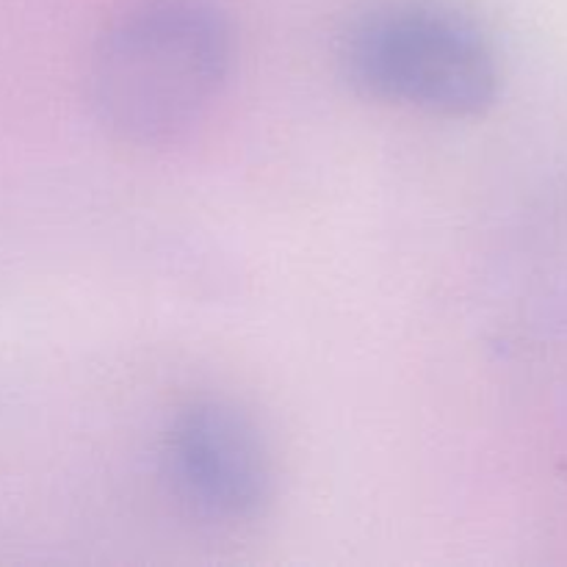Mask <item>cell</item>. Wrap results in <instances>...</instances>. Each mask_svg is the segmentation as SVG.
<instances>
[{
    "instance_id": "6da1fadb",
    "label": "cell",
    "mask_w": 567,
    "mask_h": 567,
    "mask_svg": "<svg viewBox=\"0 0 567 567\" xmlns=\"http://www.w3.org/2000/svg\"><path fill=\"white\" fill-rule=\"evenodd\" d=\"M233 31L214 0H142L100 39L89 97L100 125L131 144H166L219 100Z\"/></svg>"
},
{
    "instance_id": "7a4b0ae2",
    "label": "cell",
    "mask_w": 567,
    "mask_h": 567,
    "mask_svg": "<svg viewBox=\"0 0 567 567\" xmlns=\"http://www.w3.org/2000/svg\"><path fill=\"white\" fill-rule=\"evenodd\" d=\"M341 66L365 97L452 120L482 114L498 92V61L480 25L421 0L358 17L343 37Z\"/></svg>"
},
{
    "instance_id": "3957f363",
    "label": "cell",
    "mask_w": 567,
    "mask_h": 567,
    "mask_svg": "<svg viewBox=\"0 0 567 567\" xmlns=\"http://www.w3.org/2000/svg\"><path fill=\"white\" fill-rule=\"evenodd\" d=\"M166 480L177 502L210 526L252 524L275 493V463L258 421L227 399L177 410L164 437Z\"/></svg>"
}]
</instances>
